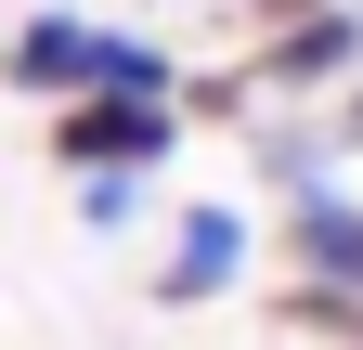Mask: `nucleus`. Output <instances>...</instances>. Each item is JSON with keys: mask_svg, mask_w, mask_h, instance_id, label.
I'll return each instance as SVG.
<instances>
[{"mask_svg": "<svg viewBox=\"0 0 363 350\" xmlns=\"http://www.w3.org/2000/svg\"><path fill=\"white\" fill-rule=\"evenodd\" d=\"M286 247H298V286H337V298H363V208H350L337 182H298V221H286Z\"/></svg>", "mask_w": 363, "mask_h": 350, "instance_id": "obj_2", "label": "nucleus"}, {"mask_svg": "<svg viewBox=\"0 0 363 350\" xmlns=\"http://www.w3.org/2000/svg\"><path fill=\"white\" fill-rule=\"evenodd\" d=\"M169 104H130V91H65L52 104V156L78 169V182H143V169L169 156Z\"/></svg>", "mask_w": 363, "mask_h": 350, "instance_id": "obj_1", "label": "nucleus"}, {"mask_svg": "<svg viewBox=\"0 0 363 350\" xmlns=\"http://www.w3.org/2000/svg\"><path fill=\"white\" fill-rule=\"evenodd\" d=\"M234 273H247V208H182V247H169L156 298H182V312H195V298H220Z\"/></svg>", "mask_w": 363, "mask_h": 350, "instance_id": "obj_4", "label": "nucleus"}, {"mask_svg": "<svg viewBox=\"0 0 363 350\" xmlns=\"http://www.w3.org/2000/svg\"><path fill=\"white\" fill-rule=\"evenodd\" d=\"M350 65H363V26H350V13H298L247 78H350Z\"/></svg>", "mask_w": 363, "mask_h": 350, "instance_id": "obj_5", "label": "nucleus"}, {"mask_svg": "<svg viewBox=\"0 0 363 350\" xmlns=\"http://www.w3.org/2000/svg\"><path fill=\"white\" fill-rule=\"evenodd\" d=\"M272 324H286V337H325V350H363V298H337V286H286V298H272Z\"/></svg>", "mask_w": 363, "mask_h": 350, "instance_id": "obj_6", "label": "nucleus"}, {"mask_svg": "<svg viewBox=\"0 0 363 350\" xmlns=\"http://www.w3.org/2000/svg\"><path fill=\"white\" fill-rule=\"evenodd\" d=\"M91 65H104V26H78V13H26L13 26V52H0V78L13 91H91Z\"/></svg>", "mask_w": 363, "mask_h": 350, "instance_id": "obj_3", "label": "nucleus"}, {"mask_svg": "<svg viewBox=\"0 0 363 350\" xmlns=\"http://www.w3.org/2000/svg\"><path fill=\"white\" fill-rule=\"evenodd\" d=\"M259 13H272V26H298V13H325V0H259Z\"/></svg>", "mask_w": 363, "mask_h": 350, "instance_id": "obj_7", "label": "nucleus"}]
</instances>
